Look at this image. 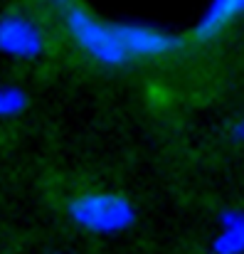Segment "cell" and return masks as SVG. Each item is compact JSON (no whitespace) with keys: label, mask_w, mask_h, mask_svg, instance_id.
<instances>
[{"label":"cell","mask_w":244,"mask_h":254,"mask_svg":"<svg viewBox=\"0 0 244 254\" xmlns=\"http://www.w3.org/2000/svg\"><path fill=\"white\" fill-rule=\"evenodd\" d=\"M64 27L72 42L91 62L106 69H121L131 64L121 35V22H106L91 15L89 10H84L81 5L69 2L64 7Z\"/></svg>","instance_id":"6da1fadb"},{"label":"cell","mask_w":244,"mask_h":254,"mask_svg":"<svg viewBox=\"0 0 244 254\" xmlns=\"http://www.w3.org/2000/svg\"><path fill=\"white\" fill-rule=\"evenodd\" d=\"M212 254H244V210L225 207L217 220V235L210 242Z\"/></svg>","instance_id":"8992f818"},{"label":"cell","mask_w":244,"mask_h":254,"mask_svg":"<svg viewBox=\"0 0 244 254\" xmlns=\"http://www.w3.org/2000/svg\"><path fill=\"white\" fill-rule=\"evenodd\" d=\"M230 136H232L235 143L244 146V116H240V119L232 121V126H230Z\"/></svg>","instance_id":"ba28073f"},{"label":"cell","mask_w":244,"mask_h":254,"mask_svg":"<svg viewBox=\"0 0 244 254\" xmlns=\"http://www.w3.org/2000/svg\"><path fill=\"white\" fill-rule=\"evenodd\" d=\"M121 35L131 64L163 60L180 47L178 35L148 22H121Z\"/></svg>","instance_id":"277c9868"},{"label":"cell","mask_w":244,"mask_h":254,"mask_svg":"<svg viewBox=\"0 0 244 254\" xmlns=\"http://www.w3.org/2000/svg\"><path fill=\"white\" fill-rule=\"evenodd\" d=\"M69 220L89 235L114 237L126 232L136 222V205L114 190H86L69 200Z\"/></svg>","instance_id":"7a4b0ae2"},{"label":"cell","mask_w":244,"mask_h":254,"mask_svg":"<svg viewBox=\"0 0 244 254\" xmlns=\"http://www.w3.org/2000/svg\"><path fill=\"white\" fill-rule=\"evenodd\" d=\"M45 47H47L45 32L35 20L17 12L0 17V55L30 62L42 57Z\"/></svg>","instance_id":"3957f363"},{"label":"cell","mask_w":244,"mask_h":254,"mask_svg":"<svg viewBox=\"0 0 244 254\" xmlns=\"http://www.w3.org/2000/svg\"><path fill=\"white\" fill-rule=\"evenodd\" d=\"M244 15V0H210L195 25L197 40H215Z\"/></svg>","instance_id":"5b68a950"},{"label":"cell","mask_w":244,"mask_h":254,"mask_svg":"<svg viewBox=\"0 0 244 254\" xmlns=\"http://www.w3.org/2000/svg\"><path fill=\"white\" fill-rule=\"evenodd\" d=\"M27 94L25 89L15 84H0V119H15L27 109Z\"/></svg>","instance_id":"52a82bcc"}]
</instances>
